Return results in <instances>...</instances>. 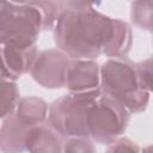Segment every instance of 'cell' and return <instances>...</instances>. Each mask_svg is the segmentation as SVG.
Listing matches in <instances>:
<instances>
[{"label":"cell","mask_w":153,"mask_h":153,"mask_svg":"<svg viewBox=\"0 0 153 153\" xmlns=\"http://www.w3.org/2000/svg\"><path fill=\"white\" fill-rule=\"evenodd\" d=\"M112 19L92 4L67 1L53 27L55 44L71 60H93L103 51Z\"/></svg>","instance_id":"6da1fadb"},{"label":"cell","mask_w":153,"mask_h":153,"mask_svg":"<svg viewBox=\"0 0 153 153\" xmlns=\"http://www.w3.org/2000/svg\"><path fill=\"white\" fill-rule=\"evenodd\" d=\"M102 92L121 104L128 112H141L147 108L149 92L137 79L135 63L126 57L109 59L99 68Z\"/></svg>","instance_id":"7a4b0ae2"},{"label":"cell","mask_w":153,"mask_h":153,"mask_svg":"<svg viewBox=\"0 0 153 153\" xmlns=\"http://www.w3.org/2000/svg\"><path fill=\"white\" fill-rule=\"evenodd\" d=\"M41 30H43V19L33 1L19 4L0 1V44L36 45Z\"/></svg>","instance_id":"3957f363"},{"label":"cell","mask_w":153,"mask_h":153,"mask_svg":"<svg viewBox=\"0 0 153 153\" xmlns=\"http://www.w3.org/2000/svg\"><path fill=\"white\" fill-rule=\"evenodd\" d=\"M102 94L98 87L88 92L73 93L60 97L48 109V122L50 127L62 137H88L87 114L91 105Z\"/></svg>","instance_id":"277c9868"},{"label":"cell","mask_w":153,"mask_h":153,"mask_svg":"<svg viewBox=\"0 0 153 153\" xmlns=\"http://www.w3.org/2000/svg\"><path fill=\"white\" fill-rule=\"evenodd\" d=\"M129 112L106 94H100L87 114V134L94 141L110 145L126 131Z\"/></svg>","instance_id":"5b68a950"},{"label":"cell","mask_w":153,"mask_h":153,"mask_svg":"<svg viewBox=\"0 0 153 153\" xmlns=\"http://www.w3.org/2000/svg\"><path fill=\"white\" fill-rule=\"evenodd\" d=\"M69 59L59 49L43 50L31 67L33 80L45 88H61L66 86V74Z\"/></svg>","instance_id":"8992f818"},{"label":"cell","mask_w":153,"mask_h":153,"mask_svg":"<svg viewBox=\"0 0 153 153\" xmlns=\"http://www.w3.org/2000/svg\"><path fill=\"white\" fill-rule=\"evenodd\" d=\"M37 47L0 44V79L14 81L31 71L37 57Z\"/></svg>","instance_id":"52a82bcc"},{"label":"cell","mask_w":153,"mask_h":153,"mask_svg":"<svg viewBox=\"0 0 153 153\" xmlns=\"http://www.w3.org/2000/svg\"><path fill=\"white\" fill-rule=\"evenodd\" d=\"M69 92H88L99 87V66L93 60H69L66 86Z\"/></svg>","instance_id":"ba28073f"},{"label":"cell","mask_w":153,"mask_h":153,"mask_svg":"<svg viewBox=\"0 0 153 153\" xmlns=\"http://www.w3.org/2000/svg\"><path fill=\"white\" fill-rule=\"evenodd\" d=\"M31 127L18 118L16 112L5 117L0 127V151L2 153H23L25 140Z\"/></svg>","instance_id":"9c48e42d"},{"label":"cell","mask_w":153,"mask_h":153,"mask_svg":"<svg viewBox=\"0 0 153 153\" xmlns=\"http://www.w3.org/2000/svg\"><path fill=\"white\" fill-rule=\"evenodd\" d=\"M62 147V136L50 126H33L27 131L25 149L29 153H61Z\"/></svg>","instance_id":"30bf717a"},{"label":"cell","mask_w":153,"mask_h":153,"mask_svg":"<svg viewBox=\"0 0 153 153\" xmlns=\"http://www.w3.org/2000/svg\"><path fill=\"white\" fill-rule=\"evenodd\" d=\"M131 43L133 35L130 26L121 19H112L111 31L102 54H105L111 59L126 57L130 50Z\"/></svg>","instance_id":"8fae6325"},{"label":"cell","mask_w":153,"mask_h":153,"mask_svg":"<svg viewBox=\"0 0 153 153\" xmlns=\"http://www.w3.org/2000/svg\"><path fill=\"white\" fill-rule=\"evenodd\" d=\"M16 115L29 127L38 126L42 124L47 118L48 105L42 98L25 97L18 102Z\"/></svg>","instance_id":"7c38bea8"},{"label":"cell","mask_w":153,"mask_h":153,"mask_svg":"<svg viewBox=\"0 0 153 153\" xmlns=\"http://www.w3.org/2000/svg\"><path fill=\"white\" fill-rule=\"evenodd\" d=\"M19 102L17 84L11 80L0 79V118L11 115Z\"/></svg>","instance_id":"4fadbf2b"},{"label":"cell","mask_w":153,"mask_h":153,"mask_svg":"<svg viewBox=\"0 0 153 153\" xmlns=\"http://www.w3.org/2000/svg\"><path fill=\"white\" fill-rule=\"evenodd\" d=\"M131 22L140 29L152 31L153 26V1H134L131 4Z\"/></svg>","instance_id":"5bb4252c"},{"label":"cell","mask_w":153,"mask_h":153,"mask_svg":"<svg viewBox=\"0 0 153 153\" xmlns=\"http://www.w3.org/2000/svg\"><path fill=\"white\" fill-rule=\"evenodd\" d=\"M61 153H97V149L88 137H68Z\"/></svg>","instance_id":"9a60e30c"},{"label":"cell","mask_w":153,"mask_h":153,"mask_svg":"<svg viewBox=\"0 0 153 153\" xmlns=\"http://www.w3.org/2000/svg\"><path fill=\"white\" fill-rule=\"evenodd\" d=\"M137 79L143 90L151 93L152 90V59L148 57L139 63H135Z\"/></svg>","instance_id":"2e32d148"},{"label":"cell","mask_w":153,"mask_h":153,"mask_svg":"<svg viewBox=\"0 0 153 153\" xmlns=\"http://www.w3.org/2000/svg\"><path fill=\"white\" fill-rule=\"evenodd\" d=\"M105 153H141V151L134 141L127 137H118L109 145Z\"/></svg>","instance_id":"e0dca14e"}]
</instances>
